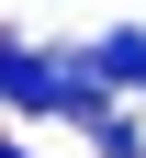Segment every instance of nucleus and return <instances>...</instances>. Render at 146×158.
<instances>
[{
  "label": "nucleus",
  "mask_w": 146,
  "mask_h": 158,
  "mask_svg": "<svg viewBox=\"0 0 146 158\" xmlns=\"http://www.w3.org/2000/svg\"><path fill=\"white\" fill-rule=\"evenodd\" d=\"M0 102H11V113H68V124H101V113H112V90H101L90 56H56V45L0 34Z\"/></svg>",
  "instance_id": "nucleus-1"
},
{
  "label": "nucleus",
  "mask_w": 146,
  "mask_h": 158,
  "mask_svg": "<svg viewBox=\"0 0 146 158\" xmlns=\"http://www.w3.org/2000/svg\"><path fill=\"white\" fill-rule=\"evenodd\" d=\"M0 158H23V147H0Z\"/></svg>",
  "instance_id": "nucleus-2"
}]
</instances>
